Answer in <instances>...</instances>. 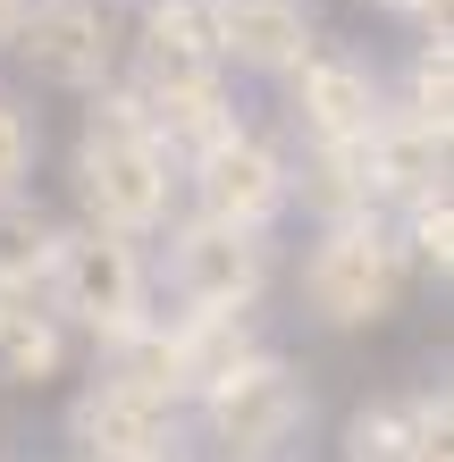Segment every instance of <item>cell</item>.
<instances>
[{
    "instance_id": "1",
    "label": "cell",
    "mask_w": 454,
    "mask_h": 462,
    "mask_svg": "<svg viewBox=\"0 0 454 462\" xmlns=\"http://www.w3.org/2000/svg\"><path fill=\"white\" fill-rule=\"evenodd\" d=\"M68 185H76V219L118 227L135 244H152L177 219V152L144 126L126 85L85 101V126H76V143H68Z\"/></svg>"
},
{
    "instance_id": "2",
    "label": "cell",
    "mask_w": 454,
    "mask_h": 462,
    "mask_svg": "<svg viewBox=\"0 0 454 462\" xmlns=\"http://www.w3.org/2000/svg\"><path fill=\"white\" fill-rule=\"evenodd\" d=\"M412 294V261L387 210H354V219H311V244L295 261V303L337 337L387 328Z\"/></svg>"
},
{
    "instance_id": "3",
    "label": "cell",
    "mask_w": 454,
    "mask_h": 462,
    "mask_svg": "<svg viewBox=\"0 0 454 462\" xmlns=\"http://www.w3.org/2000/svg\"><path fill=\"white\" fill-rule=\"evenodd\" d=\"M34 294H42V311L60 319L76 345H110V337L135 328V319L160 311L152 253L135 236H118V227H93V219H60V227H51Z\"/></svg>"
},
{
    "instance_id": "4",
    "label": "cell",
    "mask_w": 454,
    "mask_h": 462,
    "mask_svg": "<svg viewBox=\"0 0 454 462\" xmlns=\"http://www.w3.org/2000/svg\"><path fill=\"white\" fill-rule=\"evenodd\" d=\"M185 429H194V462H286L311 429V378L278 345H253L185 403Z\"/></svg>"
},
{
    "instance_id": "5",
    "label": "cell",
    "mask_w": 454,
    "mask_h": 462,
    "mask_svg": "<svg viewBox=\"0 0 454 462\" xmlns=\"http://www.w3.org/2000/svg\"><path fill=\"white\" fill-rule=\"evenodd\" d=\"M152 294H169L177 311H261L278 286V236L270 227H227L202 210H177L152 236Z\"/></svg>"
},
{
    "instance_id": "6",
    "label": "cell",
    "mask_w": 454,
    "mask_h": 462,
    "mask_svg": "<svg viewBox=\"0 0 454 462\" xmlns=\"http://www.w3.org/2000/svg\"><path fill=\"white\" fill-rule=\"evenodd\" d=\"M177 210H202V219L227 227H270L295 210V152L278 143L270 126L236 118L227 134H210L202 152L177 160Z\"/></svg>"
},
{
    "instance_id": "7",
    "label": "cell",
    "mask_w": 454,
    "mask_h": 462,
    "mask_svg": "<svg viewBox=\"0 0 454 462\" xmlns=\"http://www.w3.org/2000/svg\"><path fill=\"white\" fill-rule=\"evenodd\" d=\"M9 60L25 68V85L93 101V93L118 85V60H126V9H118V0H25Z\"/></svg>"
},
{
    "instance_id": "8",
    "label": "cell",
    "mask_w": 454,
    "mask_h": 462,
    "mask_svg": "<svg viewBox=\"0 0 454 462\" xmlns=\"http://www.w3.org/2000/svg\"><path fill=\"white\" fill-rule=\"evenodd\" d=\"M278 110H286V134H295L303 152H345V143H362V134L387 118V76L370 68V51L320 34L303 60L278 76Z\"/></svg>"
},
{
    "instance_id": "9",
    "label": "cell",
    "mask_w": 454,
    "mask_h": 462,
    "mask_svg": "<svg viewBox=\"0 0 454 462\" xmlns=\"http://www.w3.org/2000/svg\"><path fill=\"white\" fill-rule=\"evenodd\" d=\"M68 454L76 462H194V429H185V403L144 395L126 378H85L68 395Z\"/></svg>"
},
{
    "instance_id": "10",
    "label": "cell",
    "mask_w": 454,
    "mask_h": 462,
    "mask_svg": "<svg viewBox=\"0 0 454 462\" xmlns=\"http://www.w3.org/2000/svg\"><path fill=\"white\" fill-rule=\"evenodd\" d=\"M210 17V51L227 76H278L320 42V9L311 0H202Z\"/></svg>"
},
{
    "instance_id": "11",
    "label": "cell",
    "mask_w": 454,
    "mask_h": 462,
    "mask_svg": "<svg viewBox=\"0 0 454 462\" xmlns=\"http://www.w3.org/2000/svg\"><path fill=\"white\" fill-rule=\"evenodd\" d=\"M354 169H362L370 210H395V202H412V194H430V185H446V169H454V134H446V126H421V118H404V110L387 101V118L354 143Z\"/></svg>"
},
{
    "instance_id": "12",
    "label": "cell",
    "mask_w": 454,
    "mask_h": 462,
    "mask_svg": "<svg viewBox=\"0 0 454 462\" xmlns=\"http://www.w3.org/2000/svg\"><path fill=\"white\" fill-rule=\"evenodd\" d=\"M421 438H454V395H446V378L354 403V412H345L337 454H345V462H412Z\"/></svg>"
},
{
    "instance_id": "13",
    "label": "cell",
    "mask_w": 454,
    "mask_h": 462,
    "mask_svg": "<svg viewBox=\"0 0 454 462\" xmlns=\"http://www.w3.org/2000/svg\"><path fill=\"white\" fill-rule=\"evenodd\" d=\"M387 219H395V236H404V261H412V278L446 286V278H454V194H446V185H430V194L395 202Z\"/></svg>"
},
{
    "instance_id": "14",
    "label": "cell",
    "mask_w": 454,
    "mask_h": 462,
    "mask_svg": "<svg viewBox=\"0 0 454 462\" xmlns=\"http://www.w3.org/2000/svg\"><path fill=\"white\" fill-rule=\"evenodd\" d=\"M387 101H395L404 118L454 134V42H412V60H404V76L387 85Z\"/></svg>"
},
{
    "instance_id": "15",
    "label": "cell",
    "mask_w": 454,
    "mask_h": 462,
    "mask_svg": "<svg viewBox=\"0 0 454 462\" xmlns=\"http://www.w3.org/2000/svg\"><path fill=\"white\" fill-rule=\"evenodd\" d=\"M51 210L34 202V194H0V286L9 294H25L42 278V253H51Z\"/></svg>"
},
{
    "instance_id": "16",
    "label": "cell",
    "mask_w": 454,
    "mask_h": 462,
    "mask_svg": "<svg viewBox=\"0 0 454 462\" xmlns=\"http://www.w3.org/2000/svg\"><path fill=\"white\" fill-rule=\"evenodd\" d=\"M34 169H42V110L34 93L0 85V194H34Z\"/></svg>"
},
{
    "instance_id": "17",
    "label": "cell",
    "mask_w": 454,
    "mask_h": 462,
    "mask_svg": "<svg viewBox=\"0 0 454 462\" xmlns=\"http://www.w3.org/2000/svg\"><path fill=\"white\" fill-rule=\"evenodd\" d=\"M379 17H404L412 42H454V0H370Z\"/></svg>"
},
{
    "instance_id": "18",
    "label": "cell",
    "mask_w": 454,
    "mask_h": 462,
    "mask_svg": "<svg viewBox=\"0 0 454 462\" xmlns=\"http://www.w3.org/2000/svg\"><path fill=\"white\" fill-rule=\"evenodd\" d=\"M17 17H25V0H0V60H9V42H17Z\"/></svg>"
},
{
    "instance_id": "19",
    "label": "cell",
    "mask_w": 454,
    "mask_h": 462,
    "mask_svg": "<svg viewBox=\"0 0 454 462\" xmlns=\"http://www.w3.org/2000/svg\"><path fill=\"white\" fill-rule=\"evenodd\" d=\"M412 462H454V438H421V446H412Z\"/></svg>"
}]
</instances>
